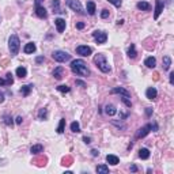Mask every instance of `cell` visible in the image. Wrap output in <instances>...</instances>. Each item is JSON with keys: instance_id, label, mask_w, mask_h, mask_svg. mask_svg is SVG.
<instances>
[{"instance_id": "obj_14", "label": "cell", "mask_w": 174, "mask_h": 174, "mask_svg": "<svg viewBox=\"0 0 174 174\" xmlns=\"http://www.w3.org/2000/svg\"><path fill=\"white\" fill-rule=\"evenodd\" d=\"M36 49H37L36 44H34V42H29V44H26V45H25L23 52L26 53V55H30V53H34V52H36Z\"/></svg>"}, {"instance_id": "obj_13", "label": "cell", "mask_w": 174, "mask_h": 174, "mask_svg": "<svg viewBox=\"0 0 174 174\" xmlns=\"http://www.w3.org/2000/svg\"><path fill=\"white\" fill-rule=\"evenodd\" d=\"M156 95H158V91H156V88H155V87H148V88H147L146 97L148 99H151V101H152V99L156 98Z\"/></svg>"}, {"instance_id": "obj_15", "label": "cell", "mask_w": 174, "mask_h": 174, "mask_svg": "<svg viewBox=\"0 0 174 174\" xmlns=\"http://www.w3.org/2000/svg\"><path fill=\"white\" fill-rule=\"evenodd\" d=\"M64 72H65V69H64L63 67L55 68V71H53V76H55V79L60 80V79H61V78L64 76Z\"/></svg>"}, {"instance_id": "obj_12", "label": "cell", "mask_w": 174, "mask_h": 174, "mask_svg": "<svg viewBox=\"0 0 174 174\" xmlns=\"http://www.w3.org/2000/svg\"><path fill=\"white\" fill-rule=\"evenodd\" d=\"M55 25H56L59 33H63L64 30H65V20H64L63 18H57V19L55 20Z\"/></svg>"}, {"instance_id": "obj_21", "label": "cell", "mask_w": 174, "mask_h": 174, "mask_svg": "<svg viewBox=\"0 0 174 174\" xmlns=\"http://www.w3.org/2000/svg\"><path fill=\"white\" fill-rule=\"evenodd\" d=\"M106 161L107 163H110V165H113V166H116V165H119L120 159L116 156V155H107L106 156Z\"/></svg>"}, {"instance_id": "obj_32", "label": "cell", "mask_w": 174, "mask_h": 174, "mask_svg": "<svg viewBox=\"0 0 174 174\" xmlns=\"http://www.w3.org/2000/svg\"><path fill=\"white\" fill-rule=\"evenodd\" d=\"M57 90H59L60 93H69V91H71V88H69L68 86H65V84H61V86L57 87Z\"/></svg>"}, {"instance_id": "obj_35", "label": "cell", "mask_w": 174, "mask_h": 174, "mask_svg": "<svg viewBox=\"0 0 174 174\" xmlns=\"http://www.w3.org/2000/svg\"><path fill=\"white\" fill-rule=\"evenodd\" d=\"M109 15H110V12L107 11V10H102V12H101V18H102V19L109 18Z\"/></svg>"}, {"instance_id": "obj_34", "label": "cell", "mask_w": 174, "mask_h": 174, "mask_svg": "<svg viewBox=\"0 0 174 174\" xmlns=\"http://www.w3.org/2000/svg\"><path fill=\"white\" fill-rule=\"evenodd\" d=\"M3 119H4V124H6V125H12V123H14L10 116H4Z\"/></svg>"}, {"instance_id": "obj_28", "label": "cell", "mask_w": 174, "mask_h": 174, "mask_svg": "<svg viewBox=\"0 0 174 174\" xmlns=\"http://www.w3.org/2000/svg\"><path fill=\"white\" fill-rule=\"evenodd\" d=\"M97 173L107 174L109 173V167H107L106 165H99V166H97Z\"/></svg>"}, {"instance_id": "obj_50", "label": "cell", "mask_w": 174, "mask_h": 174, "mask_svg": "<svg viewBox=\"0 0 174 174\" xmlns=\"http://www.w3.org/2000/svg\"><path fill=\"white\" fill-rule=\"evenodd\" d=\"M41 1H42V0H34V3L36 4H41Z\"/></svg>"}, {"instance_id": "obj_36", "label": "cell", "mask_w": 174, "mask_h": 174, "mask_svg": "<svg viewBox=\"0 0 174 174\" xmlns=\"http://www.w3.org/2000/svg\"><path fill=\"white\" fill-rule=\"evenodd\" d=\"M123 102L125 103V105H127L128 107H130V106H132V102H130L129 99H128V97H123Z\"/></svg>"}, {"instance_id": "obj_29", "label": "cell", "mask_w": 174, "mask_h": 174, "mask_svg": "<svg viewBox=\"0 0 174 174\" xmlns=\"http://www.w3.org/2000/svg\"><path fill=\"white\" fill-rule=\"evenodd\" d=\"M136 49H135V45L133 44H130V46H129V49H128V56H129L130 59H135L136 57Z\"/></svg>"}, {"instance_id": "obj_42", "label": "cell", "mask_w": 174, "mask_h": 174, "mask_svg": "<svg viewBox=\"0 0 174 174\" xmlns=\"http://www.w3.org/2000/svg\"><path fill=\"white\" fill-rule=\"evenodd\" d=\"M91 155H93V156H97V155H99V151L98 150H91Z\"/></svg>"}, {"instance_id": "obj_11", "label": "cell", "mask_w": 174, "mask_h": 174, "mask_svg": "<svg viewBox=\"0 0 174 174\" xmlns=\"http://www.w3.org/2000/svg\"><path fill=\"white\" fill-rule=\"evenodd\" d=\"M36 14H37V16L38 18H46L48 16V12H46V10L41 6V4H36Z\"/></svg>"}, {"instance_id": "obj_37", "label": "cell", "mask_w": 174, "mask_h": 174, "mask_svg": "<svg viewBox=\"0 0 174 174\" xmlns=\"http://www.w3.org/2000/svg\"><path fill=\"white\" fill-rule=\"evenodd\" d=\"M6 76H7V78H6V79H7L8 84H10V86H11V84L14 83V79H12V75H11V74H7V75H6Z\"/></svg>"}, {"instance_id": "obj_38", "label": "cell", "mask_w": 174, "mask_h": 174, "mask_svg": "<svg viewBox=\"0 0 174 174\" xmlns=\"http://www.w3.org/2000/svg\"><path fill=\"white\" fill-rule=\"evenodd\" d=\"M44 60H45V59H44V56H38V57L36 59V63L37 64H41V63H44Z\"/></svg>"}, {"instance_id": "obj_18", "label": "cell", "mask_w": 174, "mask_h": 174, "mask_svg": "<svg viewBox=\"0 0 174 174\" xmlns=\"http://www.w3.org/2000/svg\"><path fill=\"white\" fill-rule=\"evenodd\" d=\"M52 8H53V12H56V14H63L64 12V11H61V8H60V0H53Z\"/></svg>"}, {"instance_id": "obj_5", "label": "cell", "mask_w": 174, "mask_h": 174, "mask_svg": "<svg viewBox=\"0 0 174 174\" xmlns=\"http://www.w3.org/2000/svg\"><path fill=\"white\" fill-rule=\"evenodd\" d=\"M154 129V130H158V127H156V124H147V125H144L143 128H140L139 129V132L136 133V138L140 139V138H144V136H147V135L150 133V130Z\"/></svg>"}, {"instance_id": "obj_9", "label": "cell", "mask_w": 174, "mask_h": 174, "mask_svg": "<svg viewBox=\"0 0 174 174\" xmlns=\"http://www.w3.org/2000/svg\"><path fill=\"white\" fill-rule=\"evenodd\" d=\"M91 48L90 46H86V45H80V46L76 48V53L80 56H83V57H87V56L91 55Z\"/></svg>"}, {"instance_id": "obj_27", "label": "cell", "mask_w": 174, "mask_h": 174, "mask_svg": "<svg viewBox=\"0 0 174 174\" xmlns=\"http://www.w3.org/2000/svg\"><path fill=\"white\" fill-rule=\"evenodd\" d=\"M38 119L40 120H46L48 119V109H45V107L40 109V112H38Z\"/></svg>"}, {"instance_id": "obj_4", "label": "cell", "mask_w": 174, "mask_h": 174, "mask_svg": "<svg viewBox=\"0 0 174 174\" xmlns=\"http://www.w3.org/2000/svg\"><path fill=\"white\" fill-rule=\"evenodd\" d=\"M52 57L57 63H65V61H68V60L71 59V55H68L67 52H63V51H56V52H53Z\"/></svg>"}, {"instance_id": "obj_44", "label": "cell", "mask_w": 174, "mask_h": 174, "mask_svg": "<svg viewBox=\"0 0 174 174\" xmlns=\"http://www.w3.org/2000/svg\"><path fill=\"white\" fill-rule=\"evenodd\" d=\"M76 84H79V86H82V87H86V84H84L82 80H76Z\"/></svg>"}, {"instance_id": "obj_47", "label": "cell", "mask_w": 174, "mask_h": 174, "mask_svg": "<svg viewBox=\"0 0 174 174\" xmlns=\"http://www.w3.org/2000/svg\"><path fill=\"white\" fill-rule=\"evenodd\" d=\"M130 170H132V171L135 173V171H138V167L135 166V165H132V166H130Z\"/></svg>"}, {"instance_id": "obj_23", "label": "cell", "mask_w": 174, "mask_h": 174, "mask_svg": "<svg viewBox=\"0 0 174 174\" xmlns=\"http://www.w3.org/2000/svg\"><path fill=\"white\" fill-rule=\"evenodd\" d=\"M16 75L19 76V78H26L27 76V69L25 67H18L16 68Z\"/></svg>"}, {"instance_id": "obj_19", "label": "cell", "mask_w": 174, "mask_h": 174, "mask_svg": "<svg viewBox=\"0 0 174 174\" xmlns=\"http://www.w3.org/2000/svg\"><path fill=\"white\" fill-rule=\"evenodd\" d=\"M138 8L139 10H142V11H150L151 4L147 3V1H140V3H138Z\"/></svg>"}, {"instance_id": "obj_30", "label": "cell", "mask_w": 174, "mask_h": 174, "mask_svg": "<svg viewBox=\"0 0 174 174\" xmlns=\"http://www.w3.org/2000/svg\"><path fill=\"white\" fill-rule=\"evenodd\" d=\"M64 127H65V119H61V120H60L59 127H57V133H63V132H64Z\"/></svg>"}, {"instance_id": "obj_26", "label": "cell", "mask_w": 174, "mask_h": 174, "mask_svg": "<svg viewBox=\"0 0 174 174\" xmlns=\"http://www.w3.org/2000/svg\"><path fill=\"white\" fill-rule=\"evenodd\" d=\"M170 65H171V59L169 56H165V57H163V69L167 71V69L170 68Z\"/></svg>"}, {"instance_id": "obj_25", "label": "cell", "mask_w": 174, "mask_h": 174, "mask_svg": "<svg viewBox=\"0 0 174 174\" xmlns=\"http://www.w3.org/2000/svg\"><path fill=\"white\" fill-rule=\"evenodd\" d=\"M87 12L90 15H94L95 14V3L94 1H87Z\"/></svg>"}, {"instance_id": "obj_49", "label": "cell", "mask_w": 174, "mask_h": 174, "mask_svg": "<svg viewBox=\"0 0 174 174\" xmlns=\"http://www.w3.org/2000/svg\"><path fill=\"white\" fill-rule=\"evenodd\" d=\"M124 23V19H120V20H117V25H119V26H120V25H123Z\"/></svg>"}, {"instance_id": "obj_24", "label": "cell", "mask_w": 174, "mask_h": 174, "mask_svg": "<svg viewBox=\"0 0 174 174\" xmlns=\"http://www.w3.org/2000/svg\"><path fill=\"white\" fill-rule=\"evenodd\" d=\"M139 156L142 159H148L150 158V151L147 150V148H140L139 151Z\"/></svg>"}, {"instance_id": "obj_6", "label": "cell", "mask_w": 174, "mask_h": 174, "mask_svg": "<svg viewBox=\"0 0 174 174\" xmlns=\"http://www.w3.org/2000/svg\"><path fill=\"white\" fill-rule=\"evenodd\" d=\"M67 6L71 8V10H74L75 12L80 14V15H84V14H86L83 7H82V4L79 3V0H67Z\"/></svg>"}, {"instance_id": "obj_48", "label": "cell", "mask_w": 174, "mask_h": 174, "mask_svg": "<svg viewBox=\"0 0 174 174\" xmlns=\"http://www.w3.org/2000/svg\"><path fill=\"white\" fill-rule=\"evenodd\" d=\"M3 101H4V94L0 91V102H3Z\"/></svg>"}, {"instance_id": "obj_20", "label": "cell", "mask_w": 174, "mask_h": 174, "mask_svg": "<svg viewBox=\"0 0 174 174\" xmlns=\"http://www.w3.org/2000/svg\"><path fill=\"white\" fill-rule=\"evenodd\" d=\"M105 112H106L107 116H114L116 113H117V109H116L114 105H106V107H105Z\"/></svg>"}, {"instance_id": "obj_33", "label": "cell", "mask_w": 174, "mask_h": 174, "mask_svg": "<svg viewBox=\"0 0 174 174\" xmlns=\"http://www.w3.org/2000/svg\"><path fill=\"white\" fill-rule=\"evenodd\" d=\"M107 1H109V3H112L114 7H117V8L121 7V4H123V1H121V0H107Z\"/></svg>"}, {"instance_id": "obj_39", "label": "cell", "mask_w": 174, "mask_h": 174, "mask_svg": "<svg viewBox=\"0 0 174 174\" xmlns=\"http://www.w3.org/2000/svg\"><path fill=\"white\" fill-rule=\"evenodd\" d=\"M0 86H10V84H8L7 79H1L0 78Z\"/></svg>"}, {"instance_id": "obj_7", "label": "cell", "mask_w": 174, "mask_h": 174, "mask_svg": "<svg viewBox=\"0 0 174 174\" xmlns=\"http://www.w3.org/2000/svg\"><path fill=\"white\" fill-rule=\"evenodd\" d=\"M93 37H94V40L97 41V44H105L107 40V34L105 32H99V30H95L93 33Z\"/></svg>"}, {"instance_id": "obj_22", "label": "cell", "mask_w": 174, "mask_h": 174, "mask_svg": "<svg viewBox=\"0 0 174 174\" xmlns=\"http://www.w3.org/2000/svg\"><path fill=\"white\" fill-rule=\"evenodd\" d=\"M44 151V147H42V144H36V146H33L32 148H30V152L32 154H40V152H42Z\"/></svg>"}, {"instance_id": "obj_31", "label": "cell", "mask_w": 174, "mask_h": 174, "mask_svg": "<svg viewBox=\"0 0 174 174\" xmlns=\"http://www.w3.org/2000/svg\"><path fill=\"white\" fill-rule=\"evenodd\" d=\"M71 130H72V132H75V133L80 132V125L76 123V121H74V123L71 124Z\"/></svg>"}, {"instance_id": "obj_1", "label": "cell", "mask_w": 174, "mask_h": 174, "mask_svg": "<svg viewBox=\"0 0 174 174\" xmlns=\"http://www.w3.org/2000/svg\"><path fill=\"white\" fill-rule=\"evenodd\" d=\"M71 71L78 76H88L90 69L87 68V64L83 60H74L71 63Z\"/></svg>"}, {"instance_id": "obj_45", "label": "cell", "mask_w": 174, "mask_h": 174, "mask_svg": "<svg viewBox=\"0 0 174 174\" xmlns=\"http://www.w3.org/2000/svg\"><path fill=\"white\" fill-rule=\"evenodd\" d=\"M146 113H147V116H151V113H152V109H151V107H147Z\"/></svg>"}, {"instance_id": "obj_40", "label": "cell", "mask_w": 174, "mask_h": 174, "mask_svg": "<svg viewBox=\"0 0 174 174\" xmlns=\"http://www.w3.org/2000/svg\"><path fill=\"white\" fill-rule=\"evenodd\" d=\"M76 27L79 29V30H82V29L84 27V23L83 22H78V23H76Z\"/></svg>"}, {"instance_id": "obj_43", "label": "cell", "mask_w": 174, "mask_h": 174, "mask_svg": "<svg viewBox=\"0 0 174 174\" xmlns=\"http://www.w3.org/2000/svg\"><path fill=\"white\" fill-rule=\"evenodd\" d=\"M22 121H23V120H22V117H20V116H18V117H16V124H22Z\"/></svg>"}, {"instance_id": "obj_41", "label": "cell", "mask_w": 174, "mask_h": 174, "mask_svg": "<svg viewBox=\"0 0 174 174\" xmlns=\"http://www.w3.org/2000/svg\"><path fill=\"white\" fill-rule=\"evenodd\" d=\"M83 142L86 143V144H90V143H91V138H87V136H84V138H83Z\"/></svg>"}, {"instance_id": "obj_10", "label": "cell", "mask_w": 174, "mask_h": 174, "mask_svg": "<svg viewBox=\"0 0 174 174\" xmlns=\"http://www.w3.org/2000/svg\"><path fill=\"white\" fill-rule=\"evenodd\" d=\"M110 93H112V94H121V95H123V97H128V98H129V97H130L129 91H128V90H125L124 87H114V88H113V90H112Z\"/></svg>"}, {"instance_id": "obj_46", "label": "cell", "mask_w": 174, "mask_h": 174, "mask_svg": "<svg viewBox=\"0 0 174 174\" xmlns=\"http://www.w3.org/2000/svg\"><path fill=\"white\" fill-rule=\"evenodd\" d=\"M170 83L171 84L174 83V72H171V74H170Z\"/></svg>"}, {"instance_id": "obj_2", "label": "cell", "mask_w": 174, "mask_h": 174, "mask_svg": "<svg viewBox=\"0 0 174 174\" xmlns=\"http://www.w3.org/2000/svg\"><path fill=\"white\" fill-rule=\"evenodd\" d=\"M94 63L95 65L98 67L99 71H102L103 74H107V72H110V67H109V64L106 61V57L103 55H97L94 57Z\"/></svg>"}, {"instance_id": "obj_17", "label": "cell", "mask_w": 174, "mask_h": 174, "mask_svg": "<svg viewBox=\"0 0 174 174\" xmlns=\"http://www.w3.org/2000/svg\"><path fill=\"white\" fill-rule=\"evenodd\" d=\"M144 65H147L148 68H155V65H156V60H155V57H147L146 60H144Z\"/></svg>"}, {"instance_id": "obj_8", "label": "cell", "mask_w": 174, "mask_h": 174, "mask_svg": "<svg viewBox=\"0 0 174 174\" xmlns=\"http://www.w3.org/2000/svg\"><path fill=\"white\" fill-rule=\"evenodd\" d=\"M163 8H165V3L162 0H155V14H154V19H158L159 15L162 14Z\"/></svg>"}, {"instance_id": "obj_16", "label": "cell", "mask_w": 174, "mask_h": 174, "mask_svg": "<svg viewBox=\"0 0 174 174\" xmlns=\"http://www.w3.org/2000/svg\"><path fill=\"white\" fill-rule=\"evenodd\" d=\"M32 90H33V84H25V86H22V88H20V94L23 95V97H27Z\"/></svg>"}, {"instance_id": "obj_3", "label": "cell", "mask_w": 174, "mask_h": 174, "mask_svg": "<svg viewBox=\"0 0 174 174\" xmlns=\"http://www.w3.org/2000/svg\"><path fill=\"white\" fill-rule=\"evenodd\" d=\"M8 48H10V53H11V56L18 55L19 48H20V41H19V38H18V36L12 34V36L10 37V40H8Z\"/></svg>"}]
</instances>
